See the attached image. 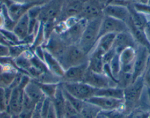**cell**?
Listing matches in <instances>:
<instances>
[{
    "instance_id": "17",
    "label": "cell",
    "mask_w": 150,
    "mask_h": 118,
    "mask_svg": "<svg viewBox=\"0 0 150 118\" xmlns=\"http://www.w3.org/2000/svg\"><path fill=\"white\" fill-rule=\"evenodd\" d=\"M23 91L25 94L36 104L42 102L46 98L35 80L30 79Z\"/></svg>"
},
{
    "instance_id": "21",
    "label": "cell",
    "mask_w": 150,
    "mask_h": 118,
    "mask_svg": "<svg viewBox=\"0 0 150 118\" xmlns=\"http://www.w3.org/2000/svg\"><path fill=\"white\" fill-rule=\"evenodd\" d=\"M128 8L130 13L131 20L134 26L138 29L144 31L148 23L146 15L137 11L133 5L128 6Z\"/></svg>"
},
{
    "instance_id": "43",
    "label": "cell",
    "mask_w": 150,
    "mask_h": 118,
    "mask_svg": "<svg viewBox=\"0 0 150 118\" xmlns=\"http://www.w3.org/2000/svg\"><path fill=\"white\" fill-rule=\"evenodd\" d=\"M149 0H138V2L139 3V4H144V5H146L148 4Z\"/></svg>"
},
{
    "instance_id": "2",
    "label": "cell",
    "mask_w": 150,
    "mask_h": 118,
    "mask_svg": "<svg viewBox=\"0 0 150 118\" xmlns=\"http://www.w3.org/2000/svg\"><path fill=\"white\" fill-rule=\"evenodd\" d=\"M145 87L144 78L141 76L124 89V107L126 109H129V113L139 102Z\"/></svg>"
},
{
    "instance_id": "27",
    "label": "cell",
    "mask_w": 150,
    "mask_h": 118,
    "mask_svg": "<svg viewBox=\"0 0 150 118\" xmlns=\"http://www.w3.org/2000/svg\"><path fill=\"white\" fill-rule=\"evenodd\" d=\"M61 86H62V85H61ZM62 88L63 95H64V96L66 100L69 103H70L77 111H79L80 112L83 105H84V101L81 100L74 97V96L71 95V94H70L62 87Z\"/></svg>"
},
{
    "instance_id": "14",
    "label": "cell",
    "mask_w": 150,
    "mask_h": 118,
    "mask_svg": "<svg viewBox=\"0 0 150 118\" xmlns=\"http://www.w3.org/2000/svg\"><path fill=\"white\" fill-rule=\"evenodd\" d=\"M103 14L124 21L127 24L131 17L128 7L112 4H108L105 6Z\"/></svg>"
},
{
    "instance_id": "19",
    "label": "cell",
    "mask_w": 150,
    "mask_h": 118,
    "mask_svg": "<svg viewBox=\"0 0 150 118\" xmlns=\"http://www.w3.org/2000/svg\"><path fill=\"white\" fill-rule=\"evenodd\" d=\"M29 21L30 18L28 13L26 12L19 18L14 26L12 31L20 41L25 40L29 34Z\"/></svg>"
},
{
    "instance_id": "38",
    "label": "cell",
    "mask_w": 150,
    "mask_h": 118,
    "mask_svg": "<svg viewBox=\"0 0 150 118\" xmlns=\"http://www.w3.org/2000/svg\"><path fill=\"white\" fill-rule=\"evenodd\" d=\"M13 115L8 110L0 112V118H12Z\"/></svg>"
},
{
    "instance_id": "34",
    "label": "cell",
    "mask_w": 150,
    "mask_h": 118,
    "mask_svg": "<svg viewBox=\"0 0 150 118\" xmlns=\"http://www.w3.org/2000/svg\"><path fill=\"white\" fill-rule=\"evenodd\" d=\"M42 118H58L52 100L45 116L43 117H42Z\"/></svg>"
},
{
    "instance_id": "25",
    "label": "cell",
    "mask_w": 150,
    "mask_h": 118,
    "mask_svg": "<svg viewBox=\"0 0 150 118\" xmlns=\"http://www.w3.org/2000/svg\"><path fill=\"white\" fill-rule=\"evenodd\" d=\"M83 2L80 1H73L70 2L66 6L65 13L69 18L73 17H79L81 13Z\"/></svg>"
},
{
    "instance_id": "4",
    "label": "cell",
    "mask_w": 150,
    "mask_h": 118,
    "mask_svg": "<svg viewBox=\"0 0 150 118\" xmlns=\"http://www.w3.org/2000/svg\"><path fill=\"white\" fill-rule=\"evenodd\" d=\"M61 85L70 94L83 101L94 96L97 89L83 82H62Z\"/></svg>"
},
{
    "instance_id": "12",
    "label": "cell",
    "mask_w": 150,
    "mask_h": 118,
    "mask_svg": "<svg viewBox=\"0 0 150 118\" xmlns=\"http://www.w3.org/2000/svg\"><path fill=\"white\" fill-rule=\"evenodd\" d=\"M23 95V89L18 86L13 88L6 110L12 115H18L22 110Z\"/></svg>"
},
{
    "instance_id": "16",
    "label": "cell",
    "mask_w": 150,
    "mask_h": 118,
    "mask_svg": "<svg viewBox=\"0 0 150 118\" xmlns=\"http://www.w3.org/2000/svg\"><path fill=\"white\" fill-rule=\"evenodd\" d=\"M135 57V48L132 47L127 48L119 54L122 72L132 74Z\"/></svg>"
},
{
    "instance_id": "39",
    "label": "cell",
    "mask_w": 150,
    "mask_h": 118,
    "mask_svg": "<svg viewBox=\"0 0 150 118\" xmlns=\"http://www.w3.org/2000/svg\"><path fill=\"white\" fill-rule=\"evenodd\" d=\"M144 32L145 33V34L148 38V39L149 37L150 38V20L148 21V23H147V25L146 26Z\"/></svg>"
},
{
    "instance_id": "32",
    "label": "cell",
    "mask_w": 150,
    "mask_h": 118,
    "mask_svg": "<svg viewBox=\"0 0 150 118\" xmlns=\"http://www.w3.org/2000/svg\"><path fill=\"white\" fill-rule=\"evenodd\" d=\"M108 118H128L127 115L120 110L103 111Z\"/></svg>"
},
{
    "instance_id": "1",
    "label": "cell",
    "mask_w": 150,
    "mask_h": 118,
    "mask_svg": "<svg viewBox=\"0 0 150 118\" xmlns=\"http://www.w3.org/2000/svg\"><path fill=\"white\" fill-rule=\"evenodd\" d=\"M103 16L87 21L85 29L77 45L87 55L94 48L98 39L100 26Z\"/></svg>"
},
{
    "instance_id": "31",
    "label": "cell",
    "mask_w": 150,
    "mask_h": 118,
    "mask_svg": "<svg viewBox=\"0 0 150 118\" xmlns=\"http://www.w3.org/2000/svg\"><path fill=\"white\" fill-rule=\"evenodd\" d=\"M142 77L145 86L146 87L150 88V54L148 57L146 68Z\"/></svg>"
},
{
    "instance_id": "46",
    "label": "cell",
    "mask_w": 150,
    "mask_h": 118,
    "mask_svg": "<svg viewBox=\"0 0 150 118\" xmlns=\"http://www.w3.org/2000/svg\"><path fill=\"white\" fill-rule=\"evenodd\" d=\"M149 118H150V114H149Z\"/></svg>"
},
{
    "instance_id": "33",
    "label": "cell",
    "mask_w": 150,
    "mask_h": 118,
    "mask_svg": "<svg viewBox=\"0 0 150 118\" xmlns=\"http://www.w3.org/2000/svg\"><path fill=\"white\" fill-rule=\"evenodd\" d=\"M133 6L137 11L143 13L145 15L146 14L150 15V5L148 4L146 5L141 4H139V2H137V3H135L133 5Z\"/></svg>"
},
{
    "instance_id": "28",
    "label": "cell",
    "mask_w": 150,
    "mask_h": 118,
    "mask_svg": "<svg viewBox=\"0 0 150 118\" xmlns=\"http://www.w3.org/2000/svg\"><path fill=\"white\" fill-rule=\"evenodd\" d=\"M112 76L117 82V78L121 71V64L119 58V55L116 54L108 64Z\"/></svg>"
},
{
    "instance_id": "10",
    "label": "cell",
    "mask_w": 150,
    "mask_h": 118,
    "mask_svg": "<svg viewBox=\"0 0 150 118\" xmlns=\"http://www.w3.org/2000/svg\"><path fill=\"white\" fill-rule=\"evenodd\" d=\"M138 43L134 39L133 35L129 32H122L117 34L112 48L117 54H120L124 50L128 47L135 48Z\"/></svg>"
},
{
    "instance_id": "30",
    "label": "cell",
    "mask_w": 150,
    "mask_h": 118,
    "mask_svg": "<svg viewBox=\"0 0 150 118\" xmlns=\"http://www.w3.org/2000/svg\"><path fill=\"white\" fill-rule=\"evenodd\" d=\"M8 102L5 93V88L0 86V112L7 110Z\"/></svg>"
},
{
    "instance_id": "45",
    "label": "cell",
    "mask_w": 150,
    "mask_h": 118,
    "mask_svg": "<svg viewBox=\"0 0 150 118\" xmlns=\"http://www.w3.org/2000/svg\"><path fill=\"white\" fill-rule=\"evenodd\" d=\"M5 1V0H0V1Z\"/></svg>"
},
{
    "instance_id": "42",
    "label": "cell",
    "mask_w": 150,
    "mask_h": 118,
    "mask_svg": "<svg viewBox=\"0 0 150 118\" xmlns=\"http://www.w3.org/2000/svg\"><path fill=\"white\" fill-rule=\"evenodd\" d=\"M146 96H147L149 103L150 104V88L146 86Z\"/></svg>"
},
{
    "instance_id": "41",
    "label": "cell",
    "mask_w": 150,
    "mask_h": 118,
    "mask_svg": "<svg viewBox=\"0 0 150 118\" xmlns=\"http://www.w3.org/2000/svg\"><path fill=\"white\" fill-rule=\"evenodd\" d=\"M4 18H5L3 16V15L0 13V29H2L1 26H3L4 24L5 23V22L4 20Z\"/></svg>"
},
{
    "instance_id": "44",
    "label": "cell",
    "mask_w": 150,
    "mask_h": 118,
    "mask_svg": "<svg viewBox=\"0 0 150 118\" xmlns=\"http://www.w3.org/2000/svg\"><path fill=\"white\" fill-rule=\"evenodd\" d=\"M1 63H0V74L3 72L4 71V68H3V66L1 64Z\"/></svg>"
},
{
    "instance_id": "35",
    "label": "cell",
    "mask_w": 150,
    "mask_h": 118,
    "mask_svg": "<svg viewBox=\"0 0 150 118\" xmlns=\"http://www.w3.org/2000/svg\"><path fill=\"white\" fill-rule=\"evenodd\" d=\"M116 54L117 53L113 48H112L109 51L104 53L103 55V61H104V64H109Z\"/></svg>"
},
{
    "instance_id": "11",
    "label": "cell",
    "mask_w": 150,
    "mask_h": 118,
    "mask_svg": "<svg viewBox=\"0 0 150 118\" xmlns=\"http://www.w3.org/2000/svg\"><path fill=\"white\" fill-rule=\"evenodd\" d=\"M87 69L88 62L67 68L61 78L62 82H82Z\"/></svg>"
},
{
    "instance_id": "5",
    "label": "cell",
    "mask_w": 150,
    "mask_h": 118,
    "mask_svg": "<svg viewBox=\"0 0 150 118\" xmlns=\"http://www.w3.org/2000/svg\"><path fill=\"white\" fill-rule=\"evenodd\" d=\"M129 31L130 30L127 24L124 21L108 16L103 15L100 26L98 39L105 34H118Z\"/></svg>"
},
{
    "instance_id": "29",
    "label": "cell",
    "mask_w": 150,
    "mask_h": 118,
    "mask_svg": "<svg viewBox=\"0 0 150 118\" xmlns=\"http://www.w3.org/2000/svg\"><path fill=\"white\" fill-rule=\"evenodd\" d=\"M150 112L145 109H137L132 110L128 115V118H148L149 116Z\"/></svg>"
},
{
    "instance_id": "23",
    "label": "cell",
    "mask_w": 150,
    "mask_h": 118,
    "mask_svg": "<svg viewBox=\"0 0 150 118\" xmlns=\"http://www.w3.org/2000/svg\"><path fill=\"white\" fill-rule=\"evenodd\" d=\"M94 96H105L124 100V89L117 86L97 89Z\"/></svg>"
},
{
    "instance_id": "24",
    "label": "cell",
    "mask_w": 150,
    "mask_h": 118,
    "mask_svg": "<svg viewBox=\"0 0 150 118\" xmlns=\"http://www.w3.org/2000/svg\"><path fill=\"white\" fill-rule=\"evenodd\" d=\"M100 111H101V109L97 106L87 101H84L80 113L82 118H95Z\"/></svg>"
},
{
    "instance_id": "47",
    "label": "cell",
    "mask_w": 150,
    "mask_h": 118,
    "mask_svg": "<svg viewBox=\"0 0 150 118\" xmlns=\"http://www.w3.org/2000/svg\"><path fill=\"white\" fill-rule=\"evenodd\" d=\"M61 118H65V117H61Z\"/></svg>"
},
{
    "instance_id": "40",
    "label": "cell",
    "mask_w": 150,
    "mask_h": 118,
    "mask_svg": "<svg viewBox=\"0 0 150 118\" xmlns=\"http://www.w3.org/2000/svg\"><path fill=\"white\" fill-rule=\"evenodd\" d=\"M95 118H108V117L105 114V113L103 110H101L98 113V114L96 116Z\"/></svg>"
},
{
    "instance_id": "7",
    "label": "cell",
    "mask_w": 150,
    "mask_h": 118,
    "mask_svg": "<svg viewBox=\"0 0 150 118\" xmlns=\"http://www.w3.org/2000/svg\"><path fill=\"white\" fill-rule=\"evenodd\" d=\"M82 82L96 89L117 86V83L105 74L95 72L88 69H87Z\"/></svg>"
},
{
    "instance_id": "8",
    "label": "cell",
    "mask_w": 150,
    "mask_h": 118,
    "mask_svg": "<svg viewBox=\"0 0 150 118\" xmlns=\"http://www.w3.org/2000/svg\"><path fill=\"white\" fill-rule=\"evenodd\" d=\"M149 54V51L145 47L139 44H137L135 48V57L132 71L133 82L143 75Z\"/></svg>"
},
{
    "instance_id": "26",
    "label": "cell",
    "mask_w": 150,
    "mask_h": 118,
    "mask_svg": "<svg viewBox=\"0 0 150 118\" xmlns=\"http://www.w3.org/2000/svg\"><path fill=\"white\" fill-rule=\"evenodd\" d=\"M133 82V76L132 73H127L121 71L118 78L117 86L125 89Z\"/></svg>"
},
{
    "instance_id": "6",
    "label": "cell",
    "mask_w": 150,
    "mask_h": 118,
    "mask_svg": "<svg viewBox=\"0 0 150 118\" xmlns=\"http://www.w3.org/2000/svg\"><path fill=\"white\" fill-rule=\"evenodd\" d=\"M104 7L105 3L101 0H86L83 3L79 18L88 21L102 16Z\"/></svg>"
},
{
    "instance_id": "15",
    "label": "cell",
    "mask_w": 150,
    "mask_h": 118,
    "mask_svg": "<svg viewBox=\"0 0 150 118\" xmlns=\"http://www.w3.org/2000/svg\"><path fill=\"white\" fill-rule=\"evenodd\" d=\"M104 53L97 48H94L88 55V69L97 73H103L104 63Z\"/></svg>"
},
{
    "instance_id": "3",
    "label": "cell",
    "mask_w": 150,
    "mask_h": 118,
    "mask_svg": "<svg viewBox=\"0 0 150 118\" xmlns=\"http://www.w3.org/2000/svg\"><path fill=\"white\" fill-rule=\"evenodd\" d=\"M88 55L84 53L77 44H70L57 59L66 70L71 67L88 62Z\"/></svg>"
},
{
    "instance_id": "13",
    "label": "cell",
    "mask_w": 150,
    "mask_h": 118,
    "mask_svg": "<svg viewBox=\"0 0 150 118\" xmlns=\"http://www.w3.org/2000/svg\"><path fill=\"white\" fill-rule=\"evenodd\" d=\"M87 20L84 19H78L73 25L69 26L66 32V37L71 44H77L85 29Z\"/></svg>"
},
{
    "instance_id": "18",
    "label": "cell",
    "mask_w": 150,
    "mask_h": 118,
    "mask_svg": "<svg viewBox=\"0 0 150 118\" xmlns=\"http://www.w3.org/2000/svg\"><path fill=\"white\" fill-rule=\"evenodd\" d=\"M43 61L47 68L51 73L62 78L65 70L60 64L59 60L46 49L44 50Z\"/></svg>"
},
{
    "instance_id": "20",
    "label": "cell",
    "mask_w": 150,
    "mask_h": 118,
    "mask_svg": "<svg viewBox=\"0 0 150 118\" xmlns=\"http://www.w3.org/2000/svg\"><path fill=\"white\" fill-rule=\"evenodd\" d=\"M51 100L56 110L58 118H61L63 117L66 103V99L63 95L61 83H60V85L54 96Z\"/></svg>"
},
{
    "instance_id": "36",
    "label": "cell",
    "mask_w": 150,
    "mask_h": 118,
    "mask_svg": "<svg viewBox=\"0 0 150 118\" xmlns=\"http://www.w3.org/2000/svg\"><path fill=\"white\" fill-rule=\"evenodd\" d=\"M42 102L39 103L36 105L35 109L33 110L30 118H42L41 115V106Z\"/></svg>"
},
{
    "instance_id": "22",
    "label": "cell",
    "mask_w": 150,
    "mask_h": 118,
    "mask_svg": "<svg viewBox=\"0 0 150 118\" xmlns=\"http://www.w3.org/2000/svg\"><path fill=\"white\" fill-rule=\"evenodd\" d=\"M117 34L108 33L105 34L98 39L94 48H97L104 54L112 48Z\"/></svg>"
},
{
    "instance_id": "37",
    "label": "cell",
    "mask_w": 150,
    "mask_h": 118,
    "mask_svg": "<svg viewBox=\"0 0 150 118\" xmlns=\"http://www.w3.org/2000/svg\"><path fill=\"white\" fill-rule=\"evenodd\" d=\"M10 55L9 46L0 44V57L4 58Z\"/></svg>"
},
{
    "instance_id": "9",
    "label": "cell",
    "mask_w": 150,
    "mask_h": 118,
    "mask_svg": "<svg viewBox=\"0 0 150 118\" xmlns=\"http://www.w3.org/2000/svg\"><path fill=\"white\" fill-rule=\"evenodd\" d=\"M101 109L103 111L120 110L124 107V100L105 96H94L86 100Z\"/></svg>"
}]
</instances>
